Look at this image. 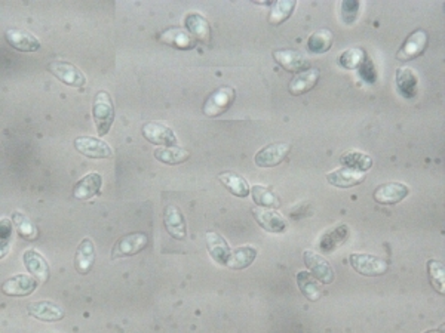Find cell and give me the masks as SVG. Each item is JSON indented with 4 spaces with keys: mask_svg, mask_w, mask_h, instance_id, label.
<instances>
[{
    "mask_svg": "<svg viewBox=\"0 0 445 333\" xmlns=\"http://www.w3.org/2000/svg\"><path fill=\"white\" fill-rule=\"evenodd\" d=\"M92 117L99 135H107L115 122V107L112 96L107 91H100L95 95L92 105Z\"/></svg>",
    "mask_w": 445,
    "mask_h": 333,
    "instance_id": "obj_1",
    "label": "cell"
},
{
    "mask_svg": "<svg viewBox=\"0 0 445 333\" xmlns=\"http://www.w3.org/2000/svg\"><path fill=\"white\" fill-rule=\"evenodd\" d=\"M236 100V91L232 86H221L210 93L203 102V113L208 117H219L230 109Z\"/></svg>",
    "mask_w": 445,
    "mask_h": 333,
    "instance_id": "obj_2",
    "label": "cell"
},
{
    "mask_svg": "<svg viewBox=\"0 0 445 333\" xmlns=\"http://www.w3.org/2000/svg\"><path fill=\"white\" fill-rule=\"evenodd\" d=\"M349 262L358 274L365 277L383 276L389 270L387 261L368 253H352L349 256Z\"/></svg>",
    "mask_w": 445,
    "mask_h": 333,
    "instance_id": "obj_3",
    "label": "cell"
},
{
    "mask_svg": "<svg viewBox=\"0 0 445 333\" xmlns=\"http://www.w3.org/2000/svg\"><path fill=\"white\" fill-rule=\"evenodd\" d=\"M147 244H149V237L146 233L126 234L115 243L110 258L115 261V260H119V258L134 256L141 251H144L147 248Z\"/></svg>",
    "mask_w": 445,
    "mask_h": 333,
    "instance_id": "obj_4",
    "label": "cell"
},
{
    "mask_svg": "<svg viewBox=\"0 0 445 333\" xmlns=\"http://www.w3.org/2000/svg\"><path fill=\"white\" fill-rule=\"evenodd\" d=\"M291 152V144L288 143H274L263 147L257 152L254 163L258 168H275L280 165Z\"/></svg>",
    "mask_w": 445,
    "mask_h": 333,
    "instance_id": "obj_5",
    "label": "cell"
},
{
    "mask_svg": "<svg viewBox=\"0 0 445 333\" xmlns=\"http://www.w3.org/2000/svg\"><path fill=\"white\" fill-rule=\"evenodd\" d=\"M303 260H305L306 267L309 268L310 274L318 278V282L324 285H331L335 278L334 268L330 265V262L325 260V258L313 251H306L303 253Z\"/></svg>",
    "mask_w": 445,
    "mask_h": 333,
    "instance_id": "obj_6",
    "label": "cell"
},
{
    "mask_svg": "<svg viewBox=\"0 0 445 333\" xmlns=\"http://www.w3.org/2000/svg\"><path fill=\"white\" fill-rule=\"evenodd\" d=\"M428 42H429V35L425 30H416L414 33H411L407 40L404 42V45L401 46V49L396 52V60L398 61H411L420 55L425 53L428 48Z\"/></svg>",
    "mask_w": 445,
    "mask_h": 333,
    "instance_id": "obj_7",
    "label": "cell"
},
{
    "mask_svg": "<svg viewBox=\"0 0 445 333\" xmlns=\"http://www.w3.org/2000/svg\"><path fill=\"white\" fill-rule=\"evenodd\" d=\"M48 70L58 80L72 86V88H83L85 83H86L85 74L78 67L73 66L72 62L53 61L48 66Z\"/></svg>",
    "mask_w": 445,
    "mask_h": 333,
    "instance_id": "obj_8",
    "label": "cell"
},
{
    "mask_svg": "<svg viewBox=\"0 0 445 333\" xmlns=\"http://www.w3.org/2000/svg\"><path fill=\"white\" fill-rule=\"evenodd\" d=\"M274 60L279 66L289 73H301L310 69V61L306 53L296 49H276L274 51Z\"/></svg>",
    "mask_w": 445,
    "mask_h": 333,
    "instance_id": "obj_9",
    "label": "cell"
},
{
    "mask_svg": "<svg viewBox=\"0 0 445 333\" xmlns=\"http://www.w3.org/2000/svg\"><path fill=\"white\" fill-rule=\"evenodd\" d=\"M74 148L90 159H112L113 150L103 139L95 136H79L74 139Z\"/></svg>",
    "mask_w": 445,
    "mask_h": 333,
    "instance_id": "obj_10",
    "label": "cell"
},
{
    "mask_svg": "<svg viewBox=\"0 0 445 333\" xmlns=\"http://www.w3.org/2000/svg\"><path fill=\"white\" fill-rule=\"evenodd\" d=\"M141 134L147 139L149 143L156 144V145H164V147H174L177 145L178 139L171 129L162 123L156 122H147L141 127Z\"/></svg>",
    "mask_w": 445,
    "mask_h": 333,
    "instance_id": "obj_11",
    "label": "cell"
},
{
    "mask_svg": "<svg viewBox=\"0 0 445 333\" xmlns=\"http://www.w3.org/2000/svg\"><path fill=\"white\" fill-rule=\"evenodd\" d=\"M37 289V280L33 276H26V274H17L14 277H9L8 280L2 285V292L6 296H28L33 294Z\"/></svg>",
    "mask_w": 445,
    "mask_h": 333,
    "instance_id": "obj_12",
    "label": "cell"
},
{
    "mask_svg": "<svg viewBox=\"0 0 445 333\" xmlns=\"http://www.w3.org/2000/svg\"><path fill=\"white\" fill-rule=\"evenodd\" d=\"M408 187L403 182H386L374 190L373 197L380 205H396L408 196Z\"/></svg>",
    "mask_w": 445,
    "mask_h": 333,
    "instance_id": "obj_13",
    "label": "cell"
},
{
    "mask_svg": "<svg viewBox=\"0 0 445 333\" xmlns=\"http://www.w3.org/2000/svg\"><path fill=\"white\" fill-rule=\"evenodd\" d=\"M164 224L171 237L177 240L187 239V224L184 215L176 205H167L164 210Z\"/></svg>",
    "mask_w": 445,
    "mask_h": 333,
    "instance_id": "obj_14",
    "label": "cell"
},
{
    "mask_svg": "<svg viewBox=\"0 0 445 333\" xmlns=\"http://www.w3.org/2000/svg\"><path fill=\"white\" fill-rule=\"evenodd\" d=\"M251 213L254 219L258 222V225H262V227L269 233H282L287 230V219L275 209L257 206V208H253Z\"/></svg>",
    "mask_w": 445,
    "mask_h": 333,
    "instance_id": "obj_15",
    "label": "cell"
},
{
    "mask_svg": "<svg viewBox=\"0 0 445 333\" xmlns=\"http://www.w3.org/2000/svg\"><path fill=\"white\" fill-rule=\"evenodd\" d=\"M319 78H321V71L319 69H314V67L297 73L288 84V92L294 96L305 95L317 86V83L319 82Z\"/></svg>",
    "mask_w": 445,
    "mask_h": 333,
    "instance_id": "obj_16",
    "label": "cell"
},
{
    "mask_svg": "<svg viewBox=\"0 0 445 333\" xmlns=\"http://www.w3.org/2000/svg\"><path fill=\"white\" fill-rule=\"evenodd\" d=\"M5 37L9 45L19 52H36L40 48L37 37L23 28H8Z\"/></svg>",
    "mask_w": 445,
    "mask_h": 333,
    "instance_id": "obj_17",
    "label": "cell"
},
{
    "mask_svg": "<svg viewBox=\"0 0 445 333\" xmlns=\"http://www.w3.org/2000/svg\"><path fill=\"white\" fill-rule=\"evenodd\" d=\"M27 313L28 316L40 321H47V323H52V321H58L64 318V309L56 303H51V300H36V303H30L27 305Z\"/></svg>",
    "mask_w": 445,
    "mask_h": 333,
    "instance_id": "obj_18",
    "label": "cell"
},
{
    "mask_svg": "<svg viewBox=\"0 0 445 333\" xmlns=\"http://www.w3.org/2000/svg\"><path fill=\"white\" fill-rule=\"evenodd\" d=\"M327 181L331 186L337 188H351L362 184L365 181V172H361L352 168H340L327 175Z\"/></svg>",
    "mask_w": 445,
    "mask_h": 333,
    "instance_id": "obj_19",
    "label": "cell"
},
{
    "mask_svg": "<svg viewBox=\"0 0 445 333\" xmlns=\"http://www.w3.org/2000/svg\"><path fill=\"white\" fill-rule=\"evenodd\" d=\"M159 40L168 46H172L181 51L193 49L198 45V40L194 39L187 30L184 28H169L160 35Z\"/></svg>",
    "mask_w": 445,
    "mask_h": 333,
    "instance_id": "obj_20",
    "label": "cell"
},
{
    "mask_svg": "<svg viewBox=\"0 0 445 333\" xmlns=\"http://www.w3.org/2000/svg\"><path fill=\"white\" fill-rule=\"evenodd\" d=\"M95 262V244L91 239H83L74 255V268L79 274H88Z\"/></svg>",
    "mask_w": 445,
    "mask_h": 333,
    "instance_id": "obj_21",
    "label": "cell"
},
{
    "mask_svg": "<svg viewBox=\"0 0 445 333\" xmlns=\"http://www.w3.org/2000/svg\"><path fill=\"white\" fill-rule=\"evenodd\" d=\"M103 184V178L96 172L85 175L81 181L76 182L73 187V196L78 200H90L100 192Z\"/></svg>",
    "mask_w": 445,
    "mask_h": 333,
    "instance_id": "obj_22",
    "label": "cell"
},
{
    "mask_svg": "<svg viewBox=\"0 0 445 333\" xmlns=\"http://www.w3.org/2000/svg\"><path fill=\"white\" fill-rule=\"evenodd\" d=\"M205 237H206V246H208V253L211 255L212 260L217 264L226 265L227 260H229V256L232 253L229 243H227L223 235L217 231H206Z\"/></svg>",
    "mask_w": 445,
    "mask_h": 333,
    "instance_id": "obj_23",
    "label": "cell"
},
{
    "mask_svg": "<svg viewBox=\"0 0 445 333\" xmlns=\"http://www.w3.org/2000/svg\"><path fill=\"white\" fill-rule=\"evenodd\" d=\"M23 261H24L27 271L33 277H36L39 282L45 283L49 280V274H51L49 265H48L45 258H43L39 252H36L33 249L26 251V253L23 256Z\"/></svg>",
    "mask_w": 445,
    "mask_h": 333,
    "instance_id": "obj_24",
    "label": "cell"
},
{
    "mask_svg": "<svg viewBox=\"0 0 445 333\" xmlns=\"http://www.w3.org/2000/svg\"><path fill=\"white\" fill-rule=\"evenodd\" d=\"M186 28L194 39L203 43V45H210L211 43V26L208 19L202 17L201 14H189L186 17Z\"/></svg>",
    "mask_w": 445,
    "mask_h": 333,
    "instance_id": "obj_25",
    "label": "cell"
},
{
    "mask_svg": "<svg viewBox=\"0 0 445 333\" xmlns=\"http://www.w3.org/2000/svg\"><path fill=\"white\" fill-rule=\"evenodd\" d=\"M219 179L221 184L236 197L245 199L249 196V192H251V188H249L246 179L242 175L236 174V172H232V170L223 172V174L219 175Z\"/></svg>",
    "mask_w": 445,
    "mask_h": 333,
    "instance_id": "obj_26",
    "label": "cell"
},
{
    "mask_svg": "<svg viewBox=\"0 0 445 333\" xmlns=\"http://www.w3.org/2000/svg\"><path fill=\"white\" fill-rule=\"evenodd\" d=\"M257 253V249L253 246H242V248H237L230 253L226 265L232 270H245L255 261Z\"/></svg>",
    "mask_w": 445,
    "mask_h": 333,
    "instance_id": "obj_27",
    "label": "cell"
},
{
    "mask_svg": "<svg viewBox=\"0 0 445 333\" xmlns=\"http://www.w3.org/2000/svg\"><path fill=\"white\" fill-rule=\"evenodd\" d=\"M396 84L398 92L407 100L416 96L417 92V76L411 69H398L396 70Z\"/></svg>",
    "mask_w": 445,
    "mask_h": 333,
    "instance_id": "obj_28",
    "label": "cell"
},
{
    "mask_svg": "<svg viewBox=\"0 0 445 333\" xmlns=\"http://www.w3.org/2000/svg\"><path fill=\"white\" fill-rule=\"evenodd\" d=\"M155 157L159 162L165 163V165H181L184 162H187L190 153L187 150L180 148L177 145L174 147H160L155 150Z\"/></svg>",
    "mask_w": 445,
    "mask_h": 333,
    "instance_id": "obj_29",
    "label": "cell"
},
{
    "mask_svg": "<svg viewBox=\"0 0 445 333\" xmlns=\"http://www.w3.org/2000/svg\"><path fill=\"white\" fill-rule=\"evenodd\" d=\"M334 43V33L328 28H319L308 39V49L312 53L328 52Z\"/></svg>",
    "mask_w": 445,
    "mask_h": 333,
    "instance_id": "obj_30",
    "label": "cell"
},
{
    "mask_svg": "<svg viewBox=\"0 0 445 333\" xmlns=\"http://www.w3.org/2000/svg\"><path fill=\"white\" fill-rule=\"evenodd\" d=\"M297 286L300 289V292L305 295L310 300V303H317V300L322 295L319 283H318V278H314L308 271L297 273Z\"/></svg>",
    "mask_w": 445,
    "mask_h": 333,
    "instance_id": "obj_31",
    "label": "cell"
},
{
    "mask_svg": "<svg viewBox=\"0 0 445 333\" xmlns=\"http://www.w3.org/2000/svg\"><path fill=\"white\" fill-rule=\"evenodd\" d=\"M297 2L296 0H278L272 5V9H270V15H269V23L272 26H279L291 17L292 10L296 9Z\"/></svg>",
    "mask_w": 445,
    "mask_h": 333,
    "instance_id": "obj_32",
    "label": "cell"
},
{
    "mask_svg": "<svg viewBox=\"0 0 445 333\" xmlns=\"http://www.w3.org/2000/svg\"><path fill=\"white\" fill-rule=\"evenodd\" d=\"M12 222L17 228L19 237L24 240H36L37 239V228L36 225L31 222V219L23 212H14L12 213Z\"/></svg>",
    "mask_w": 445,
    "mask_h": 333,
    "instance_id": "obj_33",
    "label": "cell"
},
{
    "mask_svg": "<svg viewBox=\"0 0 445 333\" xmlns=\"http://www.w3.org/2000/svg\"><path fill=\"white\" fill-rule=\"evenodd\" d=\"M347 235H349V228H347V225L346 224L339 225L337 228L324 234V237L321 240V249L324 252H333L335 248H339V246H342L346 242Z\"/></svg>",
    "mask_w": 445,
    "mask_h": 333,
    "instance_id": "obj_34",
    "label": "cell"
},
{
    "mask_svg": "<svg viewBox=\"0 0 445 333\" xmlns=\"http://www.w3.org/2000/svg\"><path fill=\"white\" fill-rule=\"evenodd\" d=\"M251 195H253L254 201L257 203V206L278 209L282 205L279 197L275 195L272 190L267 188V187L254 186V187H251Z\"/></svg>",
    "mask_w": 445,
    "mask_h": 333,
    "instance_id": "obj_35",
    "label": "cell"
},
{
    "mask_svg": "<svg viewBox=\"0 0 445 333\" xmlns=\"http://www.w3.org/2000/svg\"><path fill=\"white\" fill-rule=\"evenodd\" d=\"M340 162L346 168L358 169L361 172L370 170L371 166H373V159L368 154H364V153H360V152H347V153H344L342 156V159H340Z\"/></svg>",
    "mask_w": 445,
    "mask_h": 333,
    "instance_id": "obj_36",
    "label": "cell"
},
{
    "mask_svg": "<svg viewBox=\"0 0 445 333\" xmlns=\"http://www.w3.org/2000/svg\"><path fill=\"white\" fill-rule=\"evenodd\" d=\"M365 58H367L365 51H362L361 48H352L342 53L339 58V64L346 70H356L362 66Z\"/></svg>",
    "mask_w": 445,
    "mask_h": 333,
    "instance_id": "obj_37",
    "label": "cell"
},
{
    "mask_svg": "<svg viewBox=\"0 0 445 333\" xmlns=\"http://www.w3.org/2000/svg\"><path fill=\"white\" fill-rule=\"evenodd\" d=\"M428 270H429V278L433 289L441 295L445 294V268L441 261L430 260L428 262Z\"/></svg>",
    "mask_w": 445,
    "mask_h": 333,
    "instance_id": "obj_38",
    "label": "cell"
},
{
    "mask_svg": "<svg viewBox=\"0 0 445 333\" xmlns=\"http://www.w3.org/2000/svg\"><path fill=\"white\" fill-rule=\"evenodd\" d=\"M358 10H360V2H343L342 3V18L346 24H352L358 17Z\"/></svg>",
    "mask_w": 445,
    "mask_h": 333,
    "instance_id": "obj_39",
    "label": "cell"
},
{
    "mask_svg": "<svg viewBox=\"0 0 445 333\" xmlns=\"http://www.w3.org/2000/svg\"><path fill=\"white\" fill-rule=\"evenodd\" d=\"M360 74H361V78L367 83H370V84H373L377 80V70L374 67L373 61L368 57L365 58V61L362 62V66L360 67Z\"/></svg>",
    "mask_w": 445,
    "mask_h": 333,
    "instance_id": "obj_40",
    "label": "cell"
},
{
    "mask_svg": "<svg viewBox=\"0 0 445 333\" xmlns=\"http://www.w3.org/2000/svg\"><path fill=\"white\" fill-rule=\"evenodd\" d=\"M12 224L8 218H2L0 221V239H2V258L6 253L8 249V240L10 239V234H12Z\"/></svg>",
    "mask_w": 445,
    "mask_h": 333,
    "instance_id": "obj_41",
    "label": "cell"
}]
</instances>
